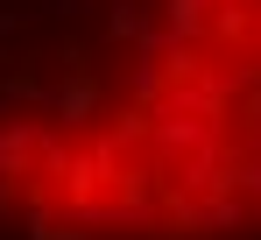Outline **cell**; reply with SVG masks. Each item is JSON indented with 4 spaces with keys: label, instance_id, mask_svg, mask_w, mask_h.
Listing matches in <instances>:
<instances>
[{
    "label": "cell",
    "instance_id": "1",
    "mask_svg": "<svg viewBox=\"0 0 261 240\" xmlns=\"http://www.w3.org/2000/svg\"><path fill=\"white\" fill-rule=\"evenodd\" d=\"M0 240H261V0H0Z\"/></svg>",
    "mask_w": 261,
    "mask_h": 240
}]
</instances>
